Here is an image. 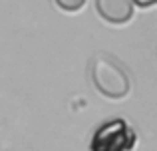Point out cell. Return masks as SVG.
<instances>
[{"label": "cell", "instance_id": "obj_1", "mask_svg": "<svg viewBox=\"0 0 157 151\" xmlns=\"http://www.w3.org/2000/svg\"><path fill=\"white\" fill-rule=\"evenodd\" d=\"M90 76L94 88L109 100H121L129 93L131 81L127 70L107 54H98L92 58Z\"/></svg>", "mask_w": 157, "mask_h": 151}, {"label": "cell", "instance_id": "obj_2", "mask_svg": "<svg viewBox=\"0 0 157 151\" xmlns=\"http://www.w3.org/2000/svg\"><path fill=\"white\" fill-rule=\"evenodd\" d=\"M135 143V133L125 119H109L96 129L92 137V151H129Z\"/></svg>", "mask_w": 157, "mask_h": 151}, {"label": "cell", "instance_id": "obj_3", "mask_svg": "<svg viewBox=\"0 0 157 151\" xmlns=\"http://www.w3.org/2000/svg\"><path fill=\"white\" fill-rule=\"evenodd\" d=\"M96 12L107 24L121 26L133 18V2L131 0H96Z\"/></svg>", "mask_w": 157, "mask_h": 151}, {"label": "cell", "instance_id": "obj_4", "mask_svg": "<svg viewBox=\"0 0 157 151\" xmlns=\"http://www.w3.org/2000/svg\"><path fill=\"white\" fill-rule=\"evenodd\" d=\"M56 2V6L60 8L62 12H70V14H74V12H80L82 8H84L86 0H54Z\"/></svg>", "mask_w": 157, "mask_h": 151}, {"label": "cell", "instance_id": "obj_5", "mask_svg": "<svg viewBox=\"0 0 157 151\" xmlns=\"http://www.w3.org/2000/svg\"><path fill=\"white\" fill-rule=\"evenodd\" d=\"M131 2H133L135 6H139V8H151V6H155L157 0H131Z\"/></svg>", "mask_w": 157, "mask_h": 151}]
</instances>
